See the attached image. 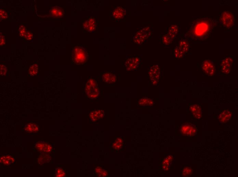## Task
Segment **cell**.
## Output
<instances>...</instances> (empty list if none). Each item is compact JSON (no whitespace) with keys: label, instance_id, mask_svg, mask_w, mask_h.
Returning <instances> with one entry per match:
<instances>
[{"label":"cell","instance_id":"6da1fadb","mask_svg":"<svg viewBox=\"0 0 238 177\" xmlns=\"http://www.w3.org/2000/svg\"><path fill=\"white\" fill-rule=\"evenodd\" d=\"M216 21L209 18H200L192 24L185 38L191 40L203 41L208 38L214 27Z\"/></svg>","mask_w":238,"mask_h":177},{"label":"cell","instance_id":"7a4b0ae2","mask_svg":"<svg viewBox=\"0 0 238 177\" xmlns=\"http://www.w3.org/2000/svg\"><path fill=\"white\" fill-rule=\"evenodd\" d=\"M87 54L86 49L81 46H76L72 51V60L77 64L85 63L87 60Z\"/></svg>","mask_w":238,"mask_h":177},{"label":"cell","instance_id":"3957f363","mask_svg":"<svg viewBox=\"0 0 238 177\" xmlns=\"http://www.w3.org/2000/svg\"><path fill=\"white\" fill-rule=\"evenodd\" d=\"M220 21L222 25L227 29H230L234 25V17L230 12L225 11L221 15Z\"/></svg>","mask_w":238,"mask_h":177},{"label":"cell","instance_id":"277c9868","mask_svg":"<svg viewBox=\"0 0 238 177\" xmlns=\"http://www.w3.org/2000/svg\"><path fill=\"white\" fill-rule=\"evenodd\" d=\"M149 74L153 84L156 85L159 82L160 75V69L159 65H154L151 67L149 70Z\"/></svg>","mask_w":238,"mask_h":177},{"label":"cell","instance_id":"5b68a950","mask_svg":"<svg viewBox=\"0 0 238 177\" xmlns=\"http://www.w3.org/2000/svg\"><path fill=\"white\" fill-rule=\"evenodd\" d=\"M150 35V30L148 27H147L137 33L134 37V41L137 44H141L149 37Z\"/></svg>","mask_w":238,"mask_h":177},{"label":"cell","instance_id":"8992f818","mask_svg":"<svg viewBox=\"0 0 238 177\" xmlns=\"http://www.w3.org/2000/svg\"><path fill=\"white\" fill-rule=\"evenodd\" d=\"M180 131L182 134L184 135L192 137L196 134L197 129L191 124L186 123L181 126Z\"/></svg>","mask_w":238,"mask_h":177},{"label":"cell","instance_id":"52a82bcc","mask_svg":"<svg viewBox=\"0 0 238 177\" xmlns=\"http://www.w3.org/2000/svg\"><path fill=\"white\" fill-rule=\"evenodd\" d=\"M202 70L209 76H212L215 72V65L212 61L207 60L204 61L202 65Z\"/></svg>","mask_w":238,"mask_h":177},{"label":"cell","instance_id":"ba28073f","mask_svg":"<svg viewBox=\"0 0 238 177\" xmlns=\"http://www.w3.org/2000/svg\"><path fill=\"white\" fill-rule=\"evenodd\" d=\"M85 92L87 97L90 98H96L99 94V90L98 87H94L87 82L85 85Z\"/></svg>","mask_w":238,"mask_h":177},{"label":"cell","instance_id":"9c48e42d","mask_svg":"<svg viewBox=\"0 0 238 177\" xmlns=\"http://www.w3.org/2000/svg\"><path fill=\"white\" fill-rule=\"evenodd\" d=\"M139 57H135L127 59L125 63V67L127 71L135 70L140 63Z\"/></svg>","mask_w":238,"mask_h":177},{"label":"cell","instance_id":"30bf717a","mask_svg":"<svg viewBox=\"0 0 238 177\" xmlns=\"http://www.w3.org/2000/svg\"><path fill=\"white\" fill-rule=\"evenodd\" d=\"M35 147L38 151L41 153H49L52 151V146L47 142L39 141L35 143Z\"/></svg>","mask_w":238,"mask_h":177},{"label":"cell","instance_id":"8fae6325","mask_svg":"<svg viewBox=\"0 0 238 177\" xmlns=\"http://www.w3.org/2000/svg\"><path fill=\"white\" fill-rule=\"evenodd\" d=\"M233 62L232 58L230 57H225L221 62V67L222 72L226 74L231 72L230 68Z\"/></svg>","mask_w":238,"mask_h":177},{"label":"cell","instance_id":"7c38bea8","mask_svg":"<svg viewBox=\"0 0 238 177\" xmlns=\"http://www.w3.org/2000/svg\"><path fill=\"white\" fill-rule=\"evenodd\" d=\"M96 23L94 18L90 17L83 23V27L85 30L90 33L94 32L96 29Z\"/></svg>","mask_w":238,"mask_h":177},{"label":"cell","instance_id":"4fadbf2b","mask_svg":"<svg viewBox=\"0 0 238 177\" xmlns=\"http://www.w3.org/2000/svg\"><path fill=\"white\" fill-rule=\"evenodd\" d=\"M126 14V9L121 7L116 8L113 11L112 16L115 19L120 20L124 17Z\"/></svg>","mask_w":238,"mask_h":177},{"label":"cell","instance_id":"5bb4252c","mask_svg":"<svg viewBox=\"0 0 238 177\" xmlns=\"http://www.w3.org/2000/svg\"><path fill=\"white\" fill-rule=\"evenodd\" d=\"M102 78L104 82L109 83H115L117 80V77L115 74L110 72L104 73Z\"/></svg>","mask_w":238,"mask_h":177},{"label":"cell","instance_id":"9a60e30c","mask_svg":"<svg viewBox=\"0 0 238 177\" xmlns=\"http://www.w3.org/2000/svg\"><path fill=\"white\" fill-rule=\"evenodd\" d=\"M104 115L103 110H98L91 112L89 114V117L92 121L95 122L99 119L103 118Z\"/></svg>","mask_w":238,"mask_h":177},{"label":"cell","instance_id":"2e32d148","mask_svg":"<svg viewBox=\"0 0 238 177\" xmlns=\"http://www.w3.org/2000/svg\"><path fill=\"white\" fill-rule=\"evenodd\" d=\"M232 117V113L228 110H225L219 114L218 119L221 123H224L229 121Z\"/></svg>","mask_w":238,"mask_h":177},{"label":"cell","instance_id":"e0dca14e","mask_svg":"<svg viewBox=\"0 0 238 177\" xmlns=\"http://www.w3.org/2000/svg\"><path fill=\"white\" fill-rule=\"evenodd\" d=\"M50 16L55 18H60L63 16V11L61 8L55 6L52 7L50 11Z\"/></svg>","mask_w":238,"mask_h":177},{"label":"cell","instance_id":"ac0fdd59","mask_svg":"<svg viewBox=\"0 0 238 177\" xmlns=\"http://www.w3.org/2000/svg\"><path fill=\"white\" fill-rule=\"evenodd\" d=\"M190 110L193 116L198 119H200L202 117V110L199 105L194 104L192 105Z\"/></svg>","mask_w":238,"mask_h":177},{"label":"cell","instance_id":"d6986e66","mask_svg":"<svg viewBox=\"0 0 238 177\" xmlns=\"http://www.w3.org/2000/svg\"><path fill=\"white\" fill-rule=\"evenodd\" d=\"M24 130L30 133H37L39 131V126L34 123H29L25 126Z\"/></svg>","mask_w":238,"mask_h":177},{"label":"cell","instance_id":"ffe728a7","mask_svg":"<svg viewBox=\"0 0 238 177\" xmlns=\"http://www.w3.org/2000/svg\"><path fill=\"white\" fill-rule=\"evenodd\" d=\"M178 47L181 52L184 54L189 50L190 44L186 40H182L179 43Z\"/></svg>","mask_w":238,"mask_h":177},{"label":"cell","instance_id":"44dd1931","mask_svg":"<svg viewBox=\"0 0 238 177\" xmlns=\"http://www.w3.org/2000/svg\"><path fill=\"white\" fill-rule=\"evenodd\" d=\"M48 153H42L38 158V163L40 165L48 163L51 160V157Z\"/></svg>","mask_w":238,"mask_h":177},{"label":"cell","instance_id":"7402d4cb","mask_svg":"<svg viewBox=\"0 0 238 177\" xmlns=\"http://www.w3.org/2000/svg\"><path fill=\"white\" fill-rule=\"evenodd\" d=\"M15 161L14 158L10 155H5L2 156L0 160L1 163L6 166L10 165Z\"/></svg>","mask_w":238,"mask_h":177},{"label":"cell","instance_id":"603a6c76","mask_svg":"<svg viewBox=\"0 0 238 177\" xmlns=\"http://www.w3.org/2000/svg\"><path fill=\"white\" fill-rule=\"evenodd\" d=\"M178 27L176 25H172L170 27L168 31L167 35L172 39L175 38L178 33Z\"/></svg>","mask_w":238,"mask_h":177},{"label":"cell","instance_id":"cb8c5ba5","mask_svg":"<svg viewBox=\"0 0 238 177\" xmlns=\"http://www.w3.org/2000/svg\"><path fill=\"white\" fill-rule=\"evenodd\" d=\"M139 104L141 106H152L154 104L152 99L147 98H142L139 101Z\"/></svg>","mask_w":238,"mask_h":177},{"label":"cell","instance_id":"d4e9b609","mask_svg":"<svg viewBox=\"0 0 238 177\" xmlns=\"http://www.w3.org/2000/svg\"><path fill=\"white\" fill-rule=\"evenodd\" d=\"M38 67L37 64H33L31 66L29 70V73L30 76H34L38 74Z\"/></svg>","mask_w":238,"mask_h":177},{"label":"cell","instance_id":"484cf974","mask_svg":"<svg viewBox=\"0 0 238 177\" xmlns=\"http://www.w3.org/2000/svg\"><path fill=\"white\" fill-rule=\"evenodd\" d=\"M66 173L64 170L61 167H58L55 169V176L58 177H63L65 176Z\"/></svg>","mask_w":238,"mask_h":177},{"label":"cell","instance_id":"4316f807","mask_svg":"<svg viewBox=\"0 0 238 177\" xmlns=\"http://www.w3.org/2000/svg\"><path fill=\"white\" fill-rule=\"evenodd\" d=\"M162 42L164 44L168 45L172 42L173 39L170 37L167 34L164 35L162 38Z\"/></svg>","mask_w":238,"mask_h":177},{"label":"cell","instance_id":"83f0119b","mask_svg":"<svg viewBox=\"0 0 238 177\" xmlns=\"http://www.w3.org/2000/svg\"><path fill=\"white\" fill-rule=\"evenodd\" d=\"M172 160V157L171 156H169V157H167L166 159L164 160L163 162V164L164 166L163 168L166 169H167L170 165V163H171Z\"/></svg>","mask_w":238,"mask_h":177},{"label":"cell","instance_id":"f1b7e54d","mask_svg":"<svg viewBox=\"0 0 238 177\" xmlns=\"http://www.w3.org/2000/svg\"><path fill=\"white\" fill-rule=\"evenodd\" d=\"M184 55L180 50L178 46L175 48V56L176 58H182L184 57Z\"/></svg>","mask_w":238,"mask_h":177},{"label":"cell","instance_id":"f546056e","mask_svg":"<svg viewBox=\"0 0 238 177\" xmlns=\"http://www.w3.org/2000/svg\"><path fill=\"white\" fill-rule=\"evenodd\" d=\"M192 172V170L190 167H185L183 171V175L185 176H188L190 175Z\"/></svg>","mask_w":238,"mask_h":177},{"label":"cell","instance_id":"4dcf8cb0","mask_svg":"<svg viewBox=\"0 0 238 177\" xmlns=\"http://www.w3.org/2000/svg\"><path fill=\"white\" fill-rule=\"evenodd\" d=\"M0 69H1V75L4 76L7 72V68L4 65L1 64L0 65Z\"/></svg>","mask_w":238,"mask_h":177},{"label":"cell","instance_id":"1f68e13d","mask_svg":"<svg viewBox=\"0 0 238 177\" xmlns=\"http://www.w3.org/2000/svg\"><path fill=\"white\" fill-rule=\"evenodd\" d=\"M26 29L25 27L23 26H21L19 29V33L20 35L22 37H24L26 33Z\"/></svg>","mask_w":238,"mask_h":177},{"label":"cell","instance_id":"d6a6232c","mask_svg":"<svg viewBox=\"0 0 238 177\" xmlns=\"http://www.w3.org/2000/svg\"><path fill=\"white\" fill-rule=\"evenodd\" d=\"M0 17L1 19H6L8 18V15L6 12L5 10L1 9L0 10Z\"/></svg>","mask_w":238,"mask_h":177},{"label":"cell","instance_id":"836d02e7","mask_svg":"<svg viewBox=\"0 0 238 177\" xmlns=\"http://www.w3.org/2000/svg\"><path fill=\"white\" fill-rule=\"evenodd\" d=\"M113 147L115 149L119 150L122 147V144L116 141V142H114L113 144Z\"/></svg>","mask_w":238,"mask_h":177},{"label":"cell","instance_id":"e575fe53","mask_svg":"<svg viewBox=\"0 0 238 177\" xmlns=\"http://www.w3.org/2000/svg\"><path fill=\"white\" fill-rule=\"evenodd\" d=\"M87 82L89 83L90 85L94 87H98V84L96 81L94 79H89Z\"/></svg>","mask_w":238,"mask_h":177},{"label":"cell","instance_id":"d590c367","mask_svg":"<svg viewBox=\"0 0 238 177\" xmlns=\"http://www.w3.org/2000/svg\"><path fill=\"white\" fill-rule=\"evenodd\" d=\"M95 172L99 176L101 177V175L103 171V169L100 167H98L95 169Z\"/></svg>","mask_w":238,"mask_h":177},{"label":"cell","instance_id":"8d00e7d4","mask_svg":"<svg viewBox=\"0 0 238 177\" xmlns=\"http://www.w3.org/2000/svg\"><path fill=\"white\" fill-rule=\"evenodd\" d=\"M24 37L28 40H31L33 38L32 34L30 32H27Z\"/></svg>","mask_w":238,"mask_h":177},{"label":"cell","instance_id":"74e56055","mask_svg":"<svg viewBox=\"0 0 238 177\" xmlns=\"http://www.w3.org/2000/svg\"><path fill=\"white\" fill-rule=\"evenodd\" d=\"M0 35V45L1 46L4 45L5 44V39L4 36H3L1 33Z\"/></svg>","mask_w":238,"mask_h":177},{"label":"cell","instance_id":"f35d334b","mask_svg":"<svg viewBox=\"0 0 238 177\" xmlns=\"http://www.w3.org/2000/svg\"><path fill=\"white\" fill-rule=\"evenodd\" d=\"M108 175V173L106 170H103V173L101 175V177H106Z\"/></svg>","mask_w":238,"mask_h":177},{"label":"cell","instance_id":"ab89813d","mask_svg":"<svg viewBox=\"0 0 238 177\" xmlns=\"http://www.w3.org/2000/svg\"><path fill=\"white\" fill-rule=\"evenodd\" d=\"M116 141H117V142H118L122 144V143H123L122 140L120 138H117Z\"/></svg>","mask_w":238,"mask_h":177}]
</instances>
